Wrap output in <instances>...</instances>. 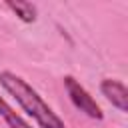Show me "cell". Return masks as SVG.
I'll return each instance as SVG.
<instances>
[{"label": "cell", "mask_w": 128, "mask_h": 128, "mask_svg": "<svg viewBox=\"0 0 128 128\" xmlns=\"http://www.w3.org/2000/svg\"><path fill=\"white\" fill-rule=\"evenodd\" d=\"M0 84L2 88L20 104V108L36 120V124L40 128H66L64 120L42 100V96L18 74L4 70L0 72Z\"/></svg>", "instance_id": "6da1fadb"}, {"label": "cell", "mask_w": 128, "mask_h": 128, "mask_svg": "<svg viewBox=\"0 0 128 128\" xmlns=\"http://www.w3.org/2000/svg\"><path fill=\"white\" fill-rule=\"evenodd\" d=\"M64 88H66V92H68V96H70V102H72L80 112H84L88 118H94V120H102V118H104V114H102L100 106L96 104V100L88 94V90H86L74 76H66V78H64Z\"/></svg>", "instance_id": "7a4b0ae2"}, {"label": "cell", "mask_w": 128, "mask_h": 128, "mask_svg": "<svg viewBox=\"0 0 128 128\" xmlns=\"http://www.w3.org/2000/svg\"><path fill=\"white\" fill-rule=\"evenodd\" d=\"M100 92L106 96V100L116 106L120 112H128V90L120 80H112V78H104L100 82Z\"/></svg>", "instance_id": "3957f363"}, {"label": "cell", "mask_w": 128, "mask_h": 128, "mask_svg": "<svg viewBox=\"0 0 128 128\" xmlns=\"http://www.w3.org/2000/svg\"><path fill=\"white\" fill-rule=\"evenodd\" d=\"M6 6L22 20V22H26V24H30V22H34L36 20V14H38V10H36V6L34 4H30V2H22V0H18V2H6Z\"/></svg>", "instance_id": "277c9868"}, {"label": "cell", "mask_w": 128, "mask_h": 128, "mask_svg": "<svg viewBox=\"0 0 128 128\" xmlns=\"http://www.w3.org/2000/svg\"><path fill=\"white\" fill-rule=\"evenodd\" d=\"M0 118H4V122H6L8 128H32L26 120H22L18 116V112H14L8 106V102L4 98H0Z\"/></svg>", "instance_id": "5b68a950"}]
</instances>
